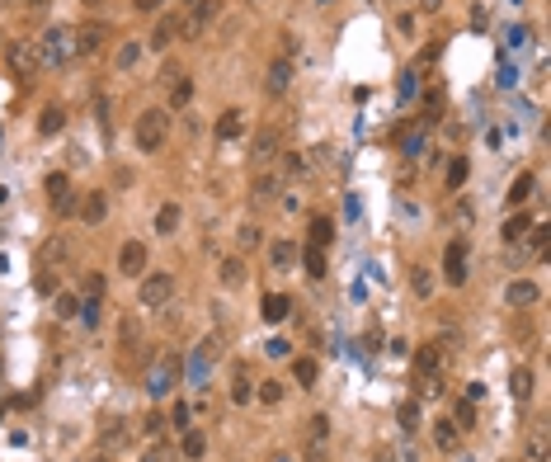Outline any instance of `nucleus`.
I'll list each match as a JSON object with an SVG mask.
<instances>
[{
  "mask_svg": "<svg viewBox=\"0 0 551 462\" xmlns=\"http://www.w3.org/2000/svg\"><path fill=\"white\" fill-rule=\"evenodd\" d=\"M137 151H160L165 146V137H170V113L165 109H146L142 118H137Z\"/></svg>",
  "mask_w": 551,
  "mask_h": 462,
  "instance_id": "obj_1",
  "label": "nucleus"
},
{
  "mask_svg": "<svg viewBox=\"0 0 551 462\" xmlns=\"http://www.w3.org/2000/svg\"><path fill=\"white\" fill-rule=\"evenodd\" d=\"M174 297V274L156 269V274H142V288H137V307H165Z\"/></svg>",
  "mask_w": 551,
  "mask_h": 462,
  "instance_id": "obj_2",
  "label": "nucleus"
},
{
  "mask_svg": "<svg viewBox=\"0 0 551 462\" xmlns=\"http://www.w3.org/2000/svg\"><path fill=\"white\" fill-rule=\"evenodd\" d=\"M217 10H221V0H193L189 15L179 19V38H203V29L217 19Z\"/></svg>",
  "mask_w": 551,
  "mask_h": 462,
  "instance_id": "obj_3",
  "label": "nucleus"
},
{
  "mask_svg": "<svg viewBox=\"0 0 551 462\" xmlns=\"http://www.w3.org/2000/svg\"><path fill=\"white\" fill-rule=\"evenodd\" d=\"M38 57H43V66H57V62H66V57H76V29H48Z\"/></svg>",
  "mask_w": 551,
  "mask_h": 462,
  "instance_id": "obj_4",
  "label": "nucleus"
},
{
  "mask_svg": "<svg viewBox=\"0 0 551 462\" xmlns=\"http://www.w3.org/2000/svg\"><path fill=\"white\" fill-rule=\"evenodd\" d=\"M325 444H330V415H311L306 420V439H302L306 462H325Z\"/></svg>",
  "mask_w": 551,
  "mask_h": 462,
  "instance_id": "obj_5",
  "label": "nucleus"
},
{
  "mask_svg": "<svg viewBox=\"0 0 551 462\" xmlns=\"http://www.w3.org/2000/svg\"><path fill=\"white\" fill-rule=\"evenodd\" d=\"M174 383H179V354H160L156 368H151V378H146V392L151 397H165Z\"/></svg>",
  "mask_w": 551,
  "mask_h": 462,
  "instance_id": "obj_6",
  "label": "nucleus"
},
{
  "mask_svg": "<svg viewBox=\"0 0 551 462\" xmlns=\"http://www.w3.org/2000/svg\"><path fill=\"white\" fill-rule=\"evenodd\" d=\"M278 146H283V132H278V128H259L250 137V165H254V170H264L268 160L278 156Z\"/></svg>",
  "mask_w": 551,
  "mask_h": 462,
  "instance_id": "obj_7",
  "label": "nucleus"
},
{
  "mask_svg": "<svg viewBox=\"0 0 551 462\" xmlns=\"http://www.w3.org/2000/svg\"><path fill=\"white\" fill-rule=\"evenodd\" d=\"M443 278H448L453 288L467 283V240H453V245H448V259H443Z\"/></svg>",
  "mask_w": 551,
  "mask_h": 462,
  "instance_id": "obj_8",
  "label": "nucleus"
},
{
  "mask_svg": "<svg viewBox=\"0 0 551 462\" xmlns=\"http://www.w3.org/2000/svg\"><path fill=\"white\" fill-rule=\"evenodd\" d=\"M99 48H104V24H99V19L80 24L76 29V57H95Z\"/></svg>",
  "mask_w": 551,
  "mask_h": 462,
  "instance_id": "obj_9",
  "label": "nucleus"
},
{
  "mask_svg": "<svg viewBox=\"0 0 551 462\" xmlns=\"http://www.w3.org/2000/svg\"><path fill=\"white\" fill-rule=\"evenodd\" d=\"M415 373H420V378H439L443 373V345H434V340L420 345V349H415Z\"/></svg>",
  "mask_w": 551,
  "mask_h": 462,
  "instance_id": "obj_10",
  "label": "nucleus"
},
{
  "mask_svg": "<svg viewBox=\"0 0 551 462\" xmlns=\"http://www.w3.org/2000/svg\"><path fill=\"white\" fill-rule=\"evenodd\" d=\"M118 269H123L127 278H142V269H146V245L142 240H127L123 250H118Z\"/></svg>",
  "mask_w": 551,
  "mask_h": 462,
  "instance_id": "obj_11",
  "label": "nucleus"
},
{
  "mask_svg": "<svg viewBox=\"0 0 551 462\" xmlns=\"http://www.w3.org/2000/svg\"><path fill=\"white\" fill-rule=\"evenodd\" d=\"M264 85H268V95H287V85H292V57H278V62L268 66Z\"/></svg>",
  "mask_w": 551,
  "mask_h": 462,
  "instance_id": "obj_12",
  "label": "nucleus"
},
{
  "mask_svg": "<svg viewBox=\"0 0 551 462\" xmlns=\"http://www.w3.org/2000/svg\"><path fill=\"white\" fill-rule=\"evenodd\" d=\"M537 297H542V288L528 283V278H514V283L504 288V302H509V307H533Z\"/></svg>",
  "mask_w": 551,
  "mask_h": 462,
  "instance_id": "obj_13",
  "label": "nucleus"
},
{
  "mask_svg": "<svg viewBox=\"0 0 551 462\" xmlns=\"http://www.w3.org/2000/svg\"><path fill=\"white\" fill-rule=\"evenodd\" d=\"M76 212H80V222L85 226H99L104 222V212H109V203H104V193H85L76 203Z\"/></svg>",
  "mask_w": 551,
  "mask_h": 462,
  "instance_id": "obj_14",
  "label": "nucleus"
},
{
  "mask_svg": "<svg viewBox=\"0 0 551 462\" xmlns=\"http://www.w3.org/2000/svg\"><path fill=\"white\" fill-rule=\"evenodd\" d=\"M278 189H283V175H273V170H259L250 184V193L259 198V203H268V198H278Z\"/></svg>",
  "mask_w": 551,
  "mask_h": 462,
  "instance_id": "obj_15",
  "label": "nucleus"
},
{
  "mask_svg": "<svg viewBox=\"0 0 551 462\" xmlns=\"http://www.w3.org/2000/svg\"><path fill=\"white\" fill-rule=\"evenodd\" d=\"M528 231H533V217H528V212H514V217H509V222L500 226L504 245H514V240H523V236H528Z\"/></svg>",
  "mask_w": 551,
  "mask_h": 462,
  "instance_id": "obj_16",
  "label": "nucleus"
},
{
  "mask_svg": "<svg viewBox=\"0 0 551 462\" xmlns=\"http://www.w3.org/2000/svg\"><path fill=\"white\" fill-rule=\"evenodd\" d=\"M179 453H184L189 462H198V458L207 453V434H203V430H184V439H179Z\"/></svg>",
  "mask_w": 551,
  "mask_h": 462,
  "instance_id": "obj_17",
  "label": "nucleus"
},
{
  "mask_svg": "<svg viewBox=\"0 0 551 462\" xmlns=\"http://www.w3.org/2000/svg\"><path fill=\"white\" fill-rule=\"evenodd\" d=\"M174 38H179V19H160L156 29H151V48L156 52H165L174 43Z\"/></svg>",
  "mask_w": 551,
  "mask_h": 462,
  "instance_id": "obj_18",
  "label": "nucleus"
},
{
  "mask_svg": "<svg viewBox=\"0 0 551 462\" xmlns=\"http://www.w3.org/2000/svg\"><path fill=\"white\" fill-rule=\"evenodd\" d=\"M292 378H297V387H316L320 364H316V359H292Z\"/></svg>",
  "mask_w": 551,
  "mask_h": 462,
  "instance_id": "obj_19",
  "label": "nucleus"
},
{
  "mask_svg": "<svg viewBox=\"0 0 551 462\" xmlns=\"http://www.w3.org/2000/svg\"><path fill=\"white\" fill-rule=\"evenodd\" d=\"M123 439H127V425H123V420H104V425H99V444H104V448H118Z\"/></svg>",
  "mask_w": 551,
  "mask_h": 462,
  "instance_id": "obj_20",
  "label": "nucleus"
},
{
  "mask_svg": "<svg viewBox=\"0 0 551 462\" xmlns=\"http://www.w3.org/2000/svg\"><path fill=\"white\" fill-rule=\"evenodd\" d=\"M156 231L160 236H174V231H179V203H165L156 212Z\"/></svg>",
  "mask_w": 551,
  "mask_h": 462,
  "instance_id": "obj_21",
  "label": "nucleus"
},
{
  "mask_svg": "<svg viewBox=\"0 0 551 462\" xmlns=\"http://www.w3.org/2000/svg\"><path fill=\"white\" fill-rule=\"evenodd\" d=\"M221 283H226V288H240V283H245V264H240V255L221 259Z\"/></svg>",
  "mask_w": 551,
  "mask_h": 462,
  "instance_id": "obj_22",
  "label": "nucleus"
},
{
  "mask_svg": "<svg viewBox=\"0 0 551 462\" xmlns=\"http://www.w3.org/2000/svg\"><path fill=\"white\" fill-rule=\"evenodd\" d=\"M217 137L221 142H231V137H240V109H226L217 118Z\"/></svg>",
  "mask_w": 551,
  "mask_h": 462,
  "instance_id": "obj_23",
  "label": "nucleus"
},
{
  "mask_svg": "<svg viewBox=\"0 0 551 462\" xmlns=\"http://www.w3.org/2000/svg\"><path fill=\"white\" fill-rule=\"evenodd\" d=\"M509 392H514L519 401H528V397H533V373H528V368H514V378H509Z\"/></svg>",
  "mask_w": 551,
  "mask_h": 462,
  "instance_id": "obj_24",
  "label": "nucleus"
},
{
  "mask_svg": "<svg viewBox=\"0 0 551 462\" xmlns=\"http://www.w3.org/2000/svg\"><path fill=\"white\" fill-rule=\"evenodd\" d=\"M302 259H306V274H311V278H325V250H320V245H306Z\"/></svg>",
  "mask_w": 551,
  "mask_h": 462,
  "instance_id": "obj_25",
  "label": "nucleus"
},
{
  "mask_svg": "<svg viewBox=\"0 0 551 462\" xmlns=\"http://www.w3.org/2000/svg\"><path fill=\"white\" fill-rule=\"evenodd\" d=\"M528 198H533V175H519L514 184H509V203H514V207H523Z\"/></svg>",
  "mask_w": 551,
  "mask_h": 462,
  "instance_id": "obj_26",
  "label": "nucleus"
},
{
  "mask_svg": "<svg viewBox=\"0 0 551 462\" xmlns=\"http://www.w3.org/2000/svg\"><path fill=\"white\" fill-rule=\"evenodd\" d=\"M62 123H66V113H62V109H43V118H38V132H43V137H57V132H62Z\"/></svg>",
  "mask_w": 551,
  "mask_h": 462,
  "instance_id": "obj_27",
  "label": "nucleus"
},
{
  "mask_svg": "<svg viewBox=\"0 0 551 462\" xmlns=\"http://www.w3.org/2000/svg\"><path fill=\"white\" fill-rule=\"evenodd\" d=\"M287 307H292V302H287L283 293H268V297H264V321H283Z\"/></svg>",
  "mask_w": 551,
  "mask_h": 462,
  "instance_id": "obj_28",
  "label": "nucleus"
},
{
  "mask_svg": "<svg viewBox=\"0 0 551 462\" xmlns=\"http://www.w3.org/2000/svg\"><path fill=\"white\" fill-rule=\"evenodd\" d=\"M457 434H462V430H457L453 420H439V425H434V444H439L443 453H448V448L457 444Z\"/></svg>",
  "mask_w": 551,
  "mask_h": 462,
  "instance_id": "obj_29",
  "label": "nucleus"
},
{
  "mask_svg": "<svg viewBox=\"0 0 551 462\" xmlns=\"http://www.w3.org/2000/svg\"><path fill=\"white\" fill-rule=\"evenodd\" d=\"M268 259H273V269H287V264L297 259V245H292V240H278V245L268 250Z\"/></svg>",
  "mask_w": 551,
  "mask_h": 462,
  "instance_id": "obj_30",
  "label": "nucleus"
},
{
  "mask_svg": "<svg viewBox=\"0 0 551 462\" xmlns=\"http://www.w3.org/2000/svg\"><path fill=\"white\" fill-rule=\"evenodd\" d=\"M467 170H472V165H467V156H453V160H448V189H462V184H467Z\"/></svg>",
  "mask_w": 551,
  "mask_h": 462,
  "instance_id": "obj_31",
  "label": "nucleus"
},
{
  "mask_svg": "<svg viewBox=\"0 0 551 462\" xmlns=\"http://www.w3.org/2000/svg\"><path fill=\"white\" fill-rule=\"evenodd\" d=\"M189 99H193V80H184V76H179V80L170 85V109H184Z\"/></svg>",
  "mask_w": 551,
  "mask_h": 462,
  "instance_id": "obj_32",
  "label": "nucleus"
},
{
  "mask_svg": "<svg viewBox=\"0 0 551 462\" xmlns=\"http://www.w3.org/2000/svg\"><path fill=\"white\" fill-rule=\"evenodd\" d=\"M410 288H415L420 297H429V293H434V274H429L424 264H415V269H410Z\"/></svg>",
  "mask_w": 551,
  "mask_h": 462,
  "instance_id": "obj_33",
  "label": "nucleus"
},
{
  "mask_svg": "<svg viewBox=\"0 0 551 462\" xmlns=\"http://www.w3.org/2000/svg\"><path fill=\"white\" fill-rule=\"evenodd\" d=\"M523 462H547V434H542V430L528 439V448H523Z\"/></svg>",
  "mask_w": 551,
  "mask_h": 462,
  "instance_id": "obj_34",
  "label": "nucleus"
},
{
  "mask_svg": "<svg viewBox=\"0 0 551 462\" xmlns=\"http://www.w3.org/2000/svg\"><path fill=\"white\" fill-rule=\"evenodd\" d=\"M10 62H15L19 71H33V66L43 62V57H38V48H10Z\"/></svg>",
  "mask_w": 551,
  "mask_h": 462,
  "instance_id": "obj_35",
  "label": "nucleus"
},
{
  "mask_svg": "<svg viewBox=\"0 0 551 462\" xmlns=\"http://www.w3.org/2000/svg\"><path fill=\"white\" fill-rule=\"evenodd\" d=\"M396 420H401V430H406V434H415V430H420V401H406Z\"/></svg>",
  "mask_w": 551,
  "mask_h": 462,
  "instance_id": "obj_36",
  "label": "nucleus"
},
{
  "mask_svg": "<svg viewBox=\"0 0 551 462\" xmlns=\"http://www.w3.org/2000/svg\"><path fill=\"white\" fill-rule=\"evenodd\" d=\"M453 425H457V430H476V401H462V406H457Z\"/></svg>",
  "mask_w": 551,
  "mask_h": 462,
  "instance_id": "obj_37",
  "label": "nucleus"
},
{
  "mask_svg": "<svg viewBox=\"0 0 551 462\" xmlns=\"http://www.w3.org/2000/svg\"><path fill=\"white\" fill-rule=\"evenodd\" d=\"M278 401H283V383H278V378L259 383V406H278Z\"/></svg>",
  "mask_w": 551,
  "mask_h": 462,
  "instance_id": "obj_38",
  "label": "nucleus"
},
{
  "mask_svg": "<svg viewBox=\"0 0 551 462\" xmlns=\"http://www.w3.org/2000/svg\"><path fill=\"white\" fill-rule=\"evenodd\" d=\"M330 236H335V226L325 222V217H316V222H311V245H320V250H325V245H330Z\"/></svg>",
  "mask_w": 551,
  "mask_h": 462,
  "instance_id": "obj_39",
  "label": "nucleus"
},
{
  "mask_svg": "<svg viewBox=\"0 0 551 462\" xmlns=\"http://www.w3.org/2000/svg\"><path fill=\"white\" fill-rule=\"evenodd\" d=\"M231 401H236V406H250V378H245V368L236 373V387H231Z\"/></svg>",
  "mask_w": 551,
  "mask_h": 462,
  "instance_id": "obj_40",
  "label": "nucleus"
},
{
  "mask_svg": "<svg viewBox=\"0 0 551 462\" xmlns=\"http://www.w3.org/2000/svg\"><path fill=\"white\" fill-rule=\"evenodd\" d=\"M76 312H80L76 293H57V316H76Z\"/></svg>",
  "mask_w": 551,
  "mask_h": 462,
  "instance_id": "obj_41",
  "label": "nucleus"
},
{
  "mask_svg": "<svg viewBox=\"0 0 551 462\" xmlns=\"http://www.w3.org/2000/svg\"><path fill=\"white\" fill-rule=\"evenodd\" d=\"M62 255H66V240H62V236H52L48 245H43V264H57Z\"/></svg>",
  "mask_w": 551,
  "mask_h": 462,
  "instance_id": "obj_42",
  "label": "nucleus"
},
{
  "mask_svg": "<svg viewBox=\"0 0 551 462\" xmlns=\"http://www.w3.org/2000/svg\"><path fill=\"white\" fill-rule=\"evenodd\" d=\"M137 57H142V43H123V48H118V66H137Z\"/></svg>",
  "mask_w": 551,
  "mask_h": 462,
  "instance_id": "obj_43",
  "label": "nucleus"
},
{
  "mask_svg": "<svg viewBox=\"0 0 551 462\" xmlns=\"http://www.w3.org/2000/svg\"><path fill=\"white\" fill-rule=\"evenodd\" d=\"M240 250H250V245H259V240H264V231H259V226H240Z\"/></svg>",
  "mask_w": 551,
  "mask_h": 462,
  "instance_id": "obj_44",
  "label": "nucleus"
},
{
  "mask_svg": "<svg viewBox=\"0 0 551 462\" xmlns=\"http://www.w3.org/2000/svg\"><path fill=\"white\" fill-rule=\"evenodd\" d=\"M547 240H551V226H533V231H528V245H533V250H547Z\"/></svg>",
  "mask_w": 551,
  "mask_h": 462,
  "instance_id": "obj_45",
  "label": "nucleus"
},
{
  "mask_svg": "<svg viewBox=\"0 0 551 462\" xmlns=\"http://www.w3.org/2000/svg\"><path fill=\"white\" fill-rule=\"evenodd\" d=\"M48 193H52V198L71 193V184H66V175H62V170H57V175H48Z\"/></svg>",
  "mask_w": 551,
  "mask_h": 462,
  "instance_id": "obj_46",
  "label": "nucleus"
},
{
  "mask_svg": "<svg viewBox=\"0 0 551 462\" xmlns=\"http://www.w3.org/2000/svg\"><path fill=\"white\" fill-rule=\"evenodd\" d=\"M76 193H62V198H52V207H57V212H62V217H71V212H76Z\"/></svg>",
  "mask_w": 551,
  "mask_h": 462,
  "instance_id": "obj_47",
  "label": "nucleus"
},
{
  "mask_svg": "<svg viewBox=\"0 0 551 462\" xmlns=\"http://www.w3.org/2000/svg\"><path fill=\"white\" fill-rule=\"evenodd\" d=\"M170 420H174V430H189V406H184V401H174Z\"/></svg>",
  "mask_w": 551,
  "mask_h": 462,
  "instance_id": "obj_48",
  "label": "nucleus"
},
{
  "mask_svg": "<svg viewBox=\"0 0 551 462\" xmlns=\"http://www.w3.org/2000/svg\"><path fill=\"white\" fill-rule=\"evenodd\" d=\"M38 293H48V297L57 293V274H52V269H43V274H38Z\"/></svg>",
  "mask_w": 551,
  "mask_h": 462,
  "instance_id": "obj_49",
  "label": "nucleus"
},
{
  "mask_svg": "<svg viewBox=\"0 0 551 462\" xmlns=\"http://www.w3.org/2000/svg\"><path fill=\"white\" fill-rule=\"evenodd\" d=\"M85 297H104V278H99V274L85 278Z\"/></svg>",
  "mask_w": 551,
  "mask_h": 462,
  "instance_id": "obj_50",
  "label": "nucleus"
},
{
  "mask_svg": "<svg viewBox=\"0 0 551 462\" xmlns=\"http://www.w3.org/2000/svg\"><path fill=\"white\" fill-rule=\"evenodd\" d=\"M165 430V415H146L142 420V434H160Z\"/></svg>",
  "mask_w": 551,
  "mask_h": 462,
  "instance_id": "obj_51",
  "label": "nucleus"
},
{
  "mask_svg": "<svg viewBox=\"0 0 551 462\" xmlns=\"http://www.w3.org/2000/svg\"><path fill=\"white\" fill-rule=\"evenodd\" d=\"M283 165H287V175H306V160H302V156H297V151H292V156H287V160H283Z\"/></svg>",
  "mask_w": 551,
  "mask_h": 462,
  "instance_id": "obj_52",
  "label": "nucleus"
},
{
  "mask_svg": "<svg viewBox=\"0 0 551 462\" xmlns=\"http://www.w3.org/2000/svg\"><path fill=\"white\" fill-rule=\"evenodd\" d=\"M132 5H137L142 15H156V10H160V0H132Z\"/></svg>",
  "mask_w": 551,
  "mask_h": 462,
  "instance_id": "obj_53",
  "label": "nucleus"
},
{
  "mask_svg": "<svg viewBox=\"0 0 551 462\" xmlns=\"http://www.w3.org/2000/svg\"><path fill=\"white\" fill-rule=\"evenodd\" d=\"M146 462H165V448H151V453H146Z\"/></svg>",
  "mask_w": 551,
  "mask_h": 462,
  "instance_id": "obj_54",
  "label": "nucleus"
},
{
  "mask_svg": "<svg viewBox=\"0 0 551 462\" xmlns=\"http://www.w3.org/2000/svg\"><path fill=\"white\" fill-rule=\"evenodd\" d=\"M420 10H443V0H420Z\"/></svg>",
  "mask_w": 551,
  "mask_h": 462,
  "instance_id": "obj_55",
  "label": "nucleus"
},
{
  "mask_svg": "<svg viewBox=\"0 0 551 462\" xmlns=\"http://www.w3.org/2000/svg\"><path fill=\"white\" fill-rule=\"evenodd\" d=\"M52 0H29V10H48Z\"/></svg>",
  "mask_w": 551,
  "mask_h": 462,
  "instance_id": "obj_56",
  "label": "nucleus"
},
{
  "mask_svg": "<svg viewBox=\"0 0 551 462\" xmlns=\"http://www.w3.org/2000/svg\"><path fill=\"white\" fill-rule=\"evenodd\" d=\"M85 5H90V10H95V5H99V0H85Z\"/></svg>",
  "mask_w": 551,
  "mask_h": 462,
  "instance_id": "obj_57",
  "label": "nucleus"
},
{
  "mask_svg": "<svg viewBox=\"0 0 551 462\" xmlns=\"http://www.w3.org/2000/svg\"><path fill=\"white\" fill-rule=\"evenodd\" d=\"M95 462H109V458H95Z\"/></svg>",
  "mask_w": 551,
  "mask_h": 462,
  "instance_id": "obj_58",
  "label": "nucleus"
},
{
  "mask_svg": "<svg viewBox=\"0 0 551 462\" xmlns=\"http://www.w3.org/2000/svg\"><path fill=\"white\" fill-rule=\"evenodd\" d=\"M184 5H193V0H184Z\"/></svg>",
  "mask_w": 551,
  "mask_h": 462,
  "instance_id": "obj_59",
  "label": "nucleus"
}]
</instances>
